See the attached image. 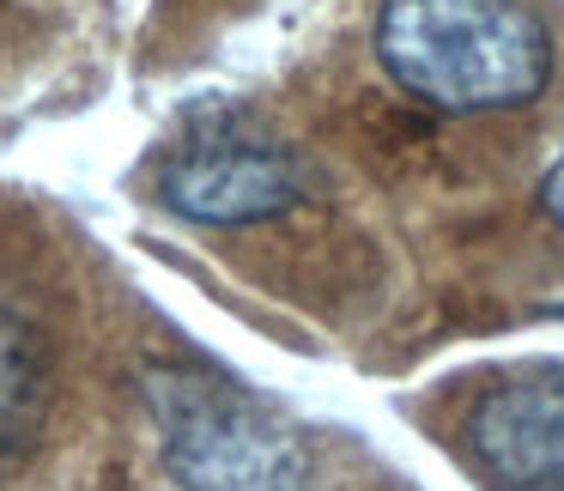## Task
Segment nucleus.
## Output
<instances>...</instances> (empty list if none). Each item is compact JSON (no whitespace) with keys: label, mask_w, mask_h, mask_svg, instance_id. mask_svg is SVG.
Wrapping results in <instances>:
<instances>
[{"label":"nucleus","mask_w":564,"mask_h":491,"mask_svg":"<svg viewBox=\"0 0 564 491\" xmlns=\"http://www.w3.org/2000/svg\"><path fill=\"white\" fill-rule=\"evenodd\" d=\"M43 418H50V346L13 297H0V473L31 455Z\"/></svg>","instance_id":"39448f33"},{"label":"nucleus","mask_w":564,"mask_h":491,"mask_svg":"<svg viewBox=\"0 0 564 491\" xmlns=\"http://www.w3.org/2000/svg\"><path fill=\"white\" fill-rule=\"evenodd\" d=\"M140 401L183 491H310L316 455L261 394L213 364H147Z\"/></svg>","instance_id":"f03ea898"},{"label":"nucleus","mask_w":564,"mask_h":491,"mask_svg":"<svg viewBox=\"0 0 564 491\" xmlns=\"http://www.w3.org/2000/svg\"><path fill=\"white\" fill-rule=\"evenodd\" d=\"M467 461L503 491H564V358L491 382L467 413Z\"/></svg>","instance_id":"20e7f679"},{"label":"nucleus","mask_w":564,"mask_h":491,"mask_svg":"<svg viewBox=\"0 0 564 491\" xmlns=\"http://www.w3.org/2000/svg\"><path fill=\"white\" fill-rule=\"evenodd\" d=\"M159 195L188 225H261L297 207L304 171L273 134H261L249 116H200L171 146L159 171Z\"/></svg>","instance_id":"7ed1b4c3"},{"label":"nucleus","mask_w":564,"mask_h":491,"mask_svg":"<svg viewBox=\"0 0 564 491\" xmlns=\"http://www.w3.org/2000/svg\"><path fill=\"white\" fill-rule=\"evenodd\" d=\"M540 207L552 212V219L564 225V152L552 159V171H546V183H540Z\"/></svg>","instance_id":"423d86ee"},{"label":"nucleus","mask_w":564,"mask_h":491,"mask_svg":"<svg viewBox=\"0 0 564 491\" xmlns=\"http://www.w3.org/2000/svg\"><path fill=\"white\" fill-rule=\"evenodd\" d=\"M377 62L443 116H498L552 86V31L528 0H382Z\"/></svg>","instance_id":"f257e3e1"}]
</instances>
